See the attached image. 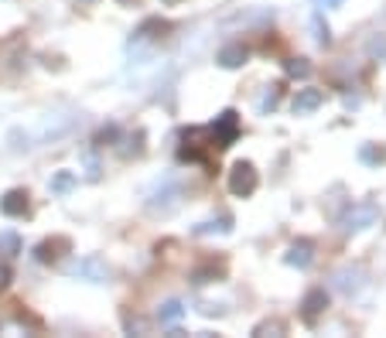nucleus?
I'll list each match as a JSON object with an SVG mask.
<instances>
[{"label":"nucleus","instance_id":"nucleus-1","mask_svg":"<svg viewBox=\"0 0 386 338\" xmlns=\"http://www.w3.org/2000/svg\"><path fill=\"white\" fill-rule=\"evenodd\" d=\"M376 219H380V209L373 205V202H359V205H348V212L339 219V226H342V233H363V229H369V226H376Z\"/></svg>","mask_w":386,"mask_h":338},{"label":"nucleus","instance_id":"nucleus-2","mask_svg":"<svg viewBox=\"0 0 386 338\" xmlns=\"http://www.w3.org/2000/svg\"><path fill=\"white\" fill-rule=\"evenodd\" d=\"M256 185H260V175H256V168H253L250 161H236L229 171V192L236 199H250L253 192H256Z\"/></svg>","mask_w":386,"mask_h":338},{"label":"nucleus","instance_id":"nucleus-3","mask_svg":"<svg viewBox=\"0 0 386 338\" xmlns=\"http://www.w3.org/2000/svg\"><path fill=\"white\" fill-rule=\"evenodd\" d=\"M65 274H69V277H79V280H89V284H106V280H110V267H106L103 257H82V260H76V263H69Z\"/></svg>","mask_w":386,"mask_h":338},{"label":"nucleus","instance_id":"nucleus-4","mask_svg":"<svg viewBox=\"0 0 386 338\" xmlns=\"http://www.w3.org/2000/svg\"><path fill=\"white\" fill-rule=\"evenodd\" d=\"M209 134H212V144L215 147H232L236 137H239V113L236 110H222L215 123L209 127Z\"/></svg>","mask_w":386,"mask_h":338},{"label":"nucleus","instance_id":"nucleus-5","mask_svg":"<svg viewBox=\"0 0 386 338\" xmlns=\"http://www.w3.org/2000/svg\"><path fill=\"white\" fill-rule=\"evenodd\" d=\"M325 308H329V291H325V287H311L308 294L301 298V315H305L308 325H314V321L322 318Z\"/></svg>","mask_w":386,"mask_h":338},{"label":"nucleus","instance_id":"nucleus-6","mask_svg":"<svg viewBox=\"0 0 386 338\" xmlns=\"http://www.w3.org/2000/svg\"><path fill=\"white\" fill-rule=\"evenodd\" d=\"M0 212L7 216V219H24L28 212H31V202H28V192L24 188H11L4 199H0Z\"/></svg>","mask_w":386,"mask_h":338},{"label":"nucleus","instance_id":"nucleus-7","mask_svg":"<svg viewBox=\"0 0 386 338\" xmlns=\"http://www.w3.org/2000/svg\"><path fill=\"white\" fill-rule=\"evenodd\" d=\"M311 260H314V243L311 239H294L288 246V253H284V263L294 267V270H308Z\"/></svg>","mask_w":386,"mask_h":338},{"label":"nucleus","instance_id":"nucleus-8","mask_svg":"<svg viewBox=\"0 0 386 338\" xmlns=\"http://www.w3.org/2000/svg\"><path fill=\"white\" fill-rule=\"evenodd\" d=\"M322 103H325V93H322V89H297V96L290 100V110H294V117H308Z\"/></svg>","mask_w":386,"mask_h":338},{"label":"nucleus","instance_id":"nucleus-9","mask_svg":"<svg viewBox=\"0 0 386 338\" xmlns=\"http://www.w3.org/2000/svg\"><path fill=\"white\" fill-rule=\"evenodd\" d=\"M69 250H72V243L65 236H52L35 246V260H38V263H55V260L62 257V253H69Z\"/></svg>","mask_w":386,"mask_h":338},{"label":"nucleus","instance_id":"nucleus-10","mask_svg":"<svg viewBox=\"0 0 386 338\" xmlns=\"http://www.w3.org/2000/svg\"><path fill=\"white\" fill-rule=\"evenodd\" d=\"M171 24L168 21H161V18H147L140 28L134 31V45H144V41H154V38H161L164 31H168Z\"/></svg>","mask_w":386,"mask_h":338},{"label":"nucleus","instance_id":"nucleus-11","mask_svg":"<svg viewBox=\"0 0 386 338\" xmlns=\"http://www.w3.org/2000/svg\"><path fill=\"white\" fill-rule=\"evenodd\" d=\"M246 59H250V52H246L243 45H226V48H219V55H215V62H219L222 69H239V65H246Z\"/></svg>","mask_w":386,"mask_h":338},{"label":"nucleus","instance_id":"nucleus-12","mask_svg":"<svg viewBox=\"0 0 386 338\" xmlns=\"http://www.w3.org/2000/svg\"><path fill=\"white\" fill-rule=\"evenodd\" d=\"M116 151H120V158H137L140 151H144V130H134V134H127V137H116Z\"/></svg>","mask_w":386,"mask_h":338},{"label":"nucleus","instance_id":"nucleus-13","mask_svg":"<svg viewBox=\"0 0 386 338\" xmlns=\"http://www.w3.org/2000/svg\"><path fill=\"white\" fill-rule=\"evenodd\" d=\"M335 287H339V291H342V294H356V291H359V287H363V274H359V270H339V274H335Z\"/></svg>","mask_w":386,"mask_h":338},{"label":"nucleus","instance_id":"nucleus-14","mask_svg":"<svg viewBox=\"0 0 386 338\" xmlns=\"http://www.w3.org/2000/svg\"><path fill=\"white\" fill-rule=\"evenodd\" d=\"M188 280H192L195 287H205V284H219V280H222V270H219L215 263H209V267H195L192 274H188Z\"/></svg>","mask_w":386,"mask_h":338},{"label":"nucleus","instance_id":"nucleus-15","mask_svg":"<svg viewBox=\"0 0 386 338\" xmlns=\"http://www.w3.org/2000/svg\"><path fill=\"white\" fill-rule=\"evenodd\" d=\"M277 106H280V82H273V86H267V89H263V96L256 100V110H260L263 117H267V113H273Z\"/></svg>","mask_w":386,"mask_h":338},{"label":"nucleus","instance_id":"nucleus-16","mask_svg":"<svg viewBox=\"0 0 386 338\" xmlns=\"http://www.w3.org/2000/svg\"><path fill=\"white\" fill-rule=\"evenodd\" d=\"M284 332H288V325H284L280 318H267L253 328V338H280Z\"/></svg>","mask_w":386,"mask_h":338},{"label":"nucleus","instance_id":"nucleus-17","mask_svg":"<svg viewBox=\"0 0 386 338\" xmlns=\"http://www.w3.org/2000/svg\"><path fill=\"white\" fill-rule=\"evenodd\" d=\"M212 233H232L229 216H219V222L209 219V222H198V226H195V236H212Z\"/></svg>","mask_w":386,"mask_h":338},{"label":"nucleus","instance_id":"nucleus-18","mask_svg":"<svg viewBox=\"0 0 386 338\" xmlns=\"http://www.w3.org/2000/svg\"><path fill=\"white\" fill-rule=\"evenodd\" d=\"M181 315H185V304L181 301H164L157 308V321L161 325H174V321H181Z\"/></svg>","mask_w":386,"mask_h":338},{"label":"nucleus","instance_id":"nucleus-19","mask_svg":"<svg viewBox=\"0 0 386 338\" xmlns=\"http://www.w3.org/2000/svg\"><path fill=\"white\" fill-rule=\"evenodd\" d=\"M284 72L290 79H308L311 76V62L308 59H288L284 62Z\"/></svg>","mask_w":386,"mask_h":338},{"label":"nucleus","instance_id":"nucleus-20","mask_svg":"<svg viewBox=\"0 0 386 338\" xmlns=\"http://www.w3.org/2000/svg\"><path fill=\"white\" fill-rule=\"evenodd\" d=\"M76 185H79V178L72 171H58L55 178H52V192H55V195H65V192H72Z\"/></svg>","mask_w":386,"mask_h":338},{"label":"nucleus","instance_id":"nucleus-21","mask_svg":"<svg viewBox=\"0 0 386 338\" xmlns=\"http://www.w3.org/2000/svg\"><path fill=\"white\" fill-rule=\"evenodd\" d=\"M311 28H314V38H318V45H331V31H329V24L322 21V14H314V18H311Z\"/></svg>","mask_w":386,"mask_h":338},{"label":"nucleus","instance_id":"nucleus-22","mask_svg":"<svg viewBox=\"0 0 386 338\" xmlns=\"http://www.w3.org/2000/svg\"><path fill=\"white\" fill-rule=\"evenodd\" d=\"M359 161H363V164H383V151L373 147V144H363V147H359Z\"/></svg>","mask_w":386,"mask_h":338},{"label":"nucleus","instance_id":"nucleus-23","mask_svg":"<svg viewBox=\"0 0 386 338\" xmlns=\"http://www.w3.org/2000/svg\"><path fill=\"white\" fill-rule=\"evenodd\" d=\"M116 137H120V127L116 123H106L103 130L96 134V147H106V144H116Z\"/></svg>","mask_w":386,"mask_h":338},{"label":"nucleus","instance_id":"nucleus-24","mask_svg":"<svg viewBox=\"0 0 386 338\" xmlns=\"http://www.w3.org/2000/svg\"><path fill=\"white\" fill-rule=\"evenodd\" d=\"M366 52L373 59H386V35H376V38H369Z\"/></svg>","mask_w":386,"mask_h":338},{"label":"nucleus","instance_id":"nucleus-25","mask_svg":"<svg viewBox=\"0 0 386 338\" xmlns=\"http://www.w3.org/2000/svg\"><path fill=\"white\" fill-rule=\"evenodd\" d=\"M82 164H86V178L96 181V178H99V161H96V154H82Z\"/></svg>","mask_w":386,"mask_h":338},{"label":"nucleus","instance_id":"nucleus-26","mask_svg":"<svg viewBox=\"0 0 386 338\" xmlns=\"http://www.w3.org/2000/svg\"><path fill=\"white\" fill-rule=\"evenodd\" d=\"M0 246H4V250H7L11 257H18V250H21L18 236H11V233H4V236H0Z\"/></svg>","mask_w":386,"mask_h":338},{"label":"nucleus","instance_id":"nucleus-27","mask_svg":"<svg viewBox=\"0 0 386 338\" xmlns=\"http://www.w3.org/2000/svg\"><path fill=\"white\" fill-rule=\"evenodd\" d=\"M11 277H14V274H11V267H7V263H0V294L11 287Z\"/></svg>","mask_w":386,"mask_h":338},{"label":"nucleus","instance_id":"nucleus-28","mask_svg":"<svg viewBox=\"0 0 386 338\" xmlns=\"http://www.w3.org/2000/svg\"><path fill=\"white\" fill-rule=\"evenodd\" d=\"M198 311H202L205 318H212V315H222V308H219V304H202Z\"/></svg>","mask_w":386,"mask_h":338},{"label":"nucleus","instance_id":"nucleus-29","mask_svg":"<svg viewBox=\"0 0 386 338\" xmlns=\"http://www.w3.org/2000/svg\"><path fill=\"white\" fill-rule=\"evenodd\" d=\"M318 4H322V7H342L346 0H318Z\"/></svg>","mask_w":386,"mask_h":338},{"label":"nucleus","instance_id":"nucleus-30","mask_svg":"<svg viewBox=\"0 0 386 338\" xmlns=\"http://www.w3.org/2000/svg\"><path fill=\"white\" fill-rule=\"evenodd\" d=\"M120 7H134V4H140V0H116Z\"/></svg>","mask_w":386,"mask_h":338},{"label":"nucleus","instance_id":"nucleus-31","mask_svg":"<svg viewBox=\"0 0 386 338\" xmlns=\"http://www.w3.org/2000/svg\"><path fill=\"white\" fill-rule=\"evenodd\" d=\"M164 4H181V0H164Z\"/></svg>","mask_w":386,"mask_h":338}]
</instances>
